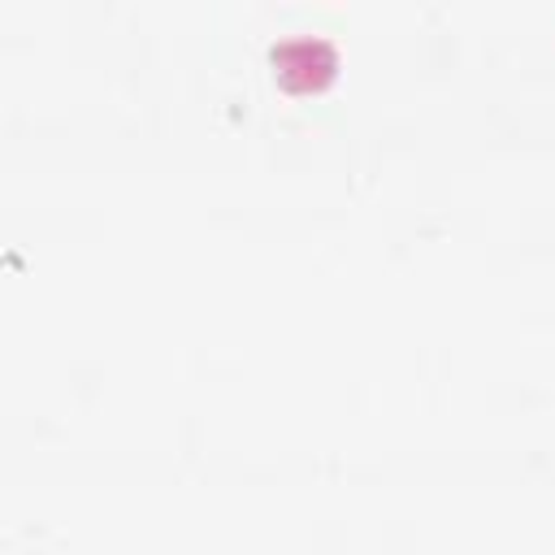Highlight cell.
Listing matches in <instances>:
<instances>
[{
	"label": "cell",
	"instance_id": "cell-1",
	"mask_svg": "<svg viewBox=\"0 0 555 555\" xmlns=\"http://www.w3.org/2000/svg\"><path fill=\"white\" fill-rule=\"evenodd\" d=\"M269 61H273V78L291 91V95H308V91H325L338 74V48L330 39H282L269 48Z\"/></svg>",
	"mask_w": 555,
	"mask_h": 555
}]
</instances>
